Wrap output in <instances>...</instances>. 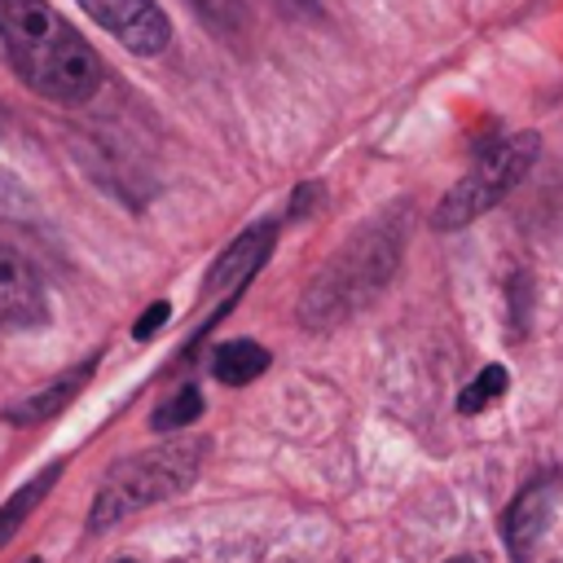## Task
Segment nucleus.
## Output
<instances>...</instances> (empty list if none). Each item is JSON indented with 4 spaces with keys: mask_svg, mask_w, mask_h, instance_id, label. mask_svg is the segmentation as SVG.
Here are the masks:
<instances>
[{
    "mask_svg": "<svg viewBox=\"0 0 563 563\" xmlns=\"http://www.w3.org/2000/svg\"><path fill=\"white\" fill-rule=\"evenodd\" d=\"M0 44L22 84L48 101L79 106L101 88L92 44L48 0H0Z\"/></svg>",
    "mask_w": 563,
    "mask_h": 563,
    "instance_id": "obj_1",
    "label": "nucleus"
},
{
    "mask_svg": "<svg viewBox=\"0 0 563 563\" xmlns=\"http://www.w3.org/2000/svg\"><path fill=\"white\" fill-rule=\"evenodd\" d=\"M400 255V229L383 216L374 224H365L352 242H343L330 264L312 277V286L303 290L299 303V321L308 330H330L339 325L347 312H356L365 299L378 295V286L387 282L391 264Z\"/></svg>",
    "mask_w": 563,
    "mask_h": 563,
    "instance_id": "obj_2",
    "label": "nucleus"
},
{
    "mask_svg": "<svg viewBox=\"0 0 563 563\" xmlns=\"http://www.w3.org/2000/svg\"><path fill=\"white\" fill-rule=\"evenodd\" d=\"M207 457V440L202 435H185V440H163L145 453L123 457L119 466H110V475L101 479L92 510H88V532H106L119 519H128L132 510H145L154 501L176 497L180 488L194 484L198 466Z\"/></svg>",
    "mask_w": 563,
    "mask_h": 563,
    "instance_id": "obj_3",
    "label": "nucleus"
},
{
    "mask_svg": "<svg viewBox=\"0 0 563 563\" xmlns=\"http://www.w3.org/2000/svg\"><path fill=\"white\" fill-rule=\"evenodd\" d=\"M537 150H541V136H537V132H510V136H501L493 150H484V154L475 158V167L440 198V207H435V216H431L435 229H462V224H471L475 216H484L488 207H497V202L528 176Z\"/></svg>",
    "mask_w": 563,
    "mask_h": 563,
    "instance_id": "obj_4",
    "label": "nucleus"
},
{
    "mask_svg": "<svg viewBox=\"0 0 563 563\" xmlns=\"http://www.w3.org/2000/svg\"><path fill=\"white\" fill-rule=\"evenodd\" d=\"M48 303H44V277L35 260L0 238V330H35L44 325Z\"/></svg>",
    "mask_w": 563,
    "mask_h": 563,
    "instance_id": "obj_5",
    "label": "nucleus"
},
{
    "mask_svg": "<svg viewBox=\"0 0 563 563\" xmlns=\"http://www.w3.org/2000/svg\"><path fill=\"white\" fill-rule=\"evenodd\" d=\"M79 9L97 26H106L123 48H132L141 57L163 53L172 40V26H167L158 0H79Z\"/></svg>",
    "mask_w": 563,
    "mask_h": 563,
    "instance_id": "obj_6",
    "label": "nucleus"
},
{
    "mask_svg": "<svg viewBox=\"0 0 563 563\" xmlns=\"http://www.w3.org/2000/svg\"><path fill=\"white\" fill-rule=\"evenodd\" d=\"M559 493H563L559 475H537V479H532V484H523V488H519V497L510 501L501 532H506V545H510L515 563H528V559H532V550H537L541 532H545V528H550V519H554V501H559Z\"/></svg>",
    "mask_w": 563,
    "mask_h": 563,
    "instance_id": "obj_7",
    "label": "nucleus"
},
{
    "mask_svg": "<svg viewBox=\"0 0 563 563\" xmlns=\"http://www.w3.org/2000/svg\"><path fill=\"white\" fill-rule=\"evenodd\" d=\"M273 238H277V229L273 224H255V229H246L220 260H216V268L207 273V295L211 290H224V286H238V282H246L260 264H264V255H268V246H273Z\"/></svg>",
    "mask_w": 563,
    "mask_h": 563,
    "instance_id": "obj_8",
    "label": "nucleus"
},
{
    "mask_svg": "<svg viewBox=\"0 0 563 563\" xmlns=\"http://www.w3.org/2000/svg\"><path fill=\"white\" fill-rule=\"evenodd\" d=\"M264 369H268V352L260 343H251V339H229L211 356V374L220 383H229V387H242V383L260 378Z\"/></svg>",
    "mask_w": 563,
    "mask_h": 563,
    "instance_id": "obj_9",
    "label": "nucleus"
},
{
    "mask_svg": "<svg viewBox=\"0 0 563 563\" xmlns=\"http://www.w3.org/2000/svg\"><path fill=\"white\" fill-rule=\"evenodd\" d=\"M92 365L97 361H84L75 374H66V378H57L53 387H44V391H35V396H26L22 405H13L9 409V422H40V418H53L62 405H70V396L92 378Z\"/></svg>",
    "mask_w": 563,
    "mask_h": 563,
    "instance_id": "obj_10",
    "label": "nucleus"
},
{
    "mask_svg": "<svg viewBox=\"0 0 563 563\" xmlns=\"http://www.w3.org/2000/svg\"><path fill=\"white\" fill-rule=\"evenodd\" d=\"M57 471H62V466L53 462V466H48L40 479L22 484V488H18V493H13V497L0 506V545H4V541H9V537L22 528V523H26V515H31V510L44 501V493H48V488H53V479H57Z\"/></svg>",
    "mask_w": 563,
    "mask_h": 563,
    "instance_id": "obj_11",
    "label": "nucleus"
},
{
    "mask_svg": "<svg viewBox=\"0 0 563 563\" xmlns=\"http://www.w3.org/2000/svg\"><path fill=\"white\" fill-rule=\"evenodd\" d=\"M501 391H506V369H501V365H484L479 378L457 396V409H462V413H479V409H484L488 400H497Z\"/></svg>",
    "mask_w": 563,
    "mask_h": 563,
    "instance_id": "obj_12",
    "label": "nucleus"
},
{
    "mask_svg": "<svg viewBox=\"0 0 563 563\" xmlns=\"http://www.w3.org/2000/svg\"><path fill=\"white\" fill-rule=\"evenodd\" d=\"M202 413V396H198V387H185L180 396H172L158 413H154V431H172V427H185V422H194Z\"/></svg>",
    "mask_w": 563,
    "mask_h": 563,
    "instance_id": "obj_13",
    "label": "nucleus"
},
{
    "mask_svg": "<svg viewBox=\"0 0 563 563\" xmlns=\"http://www.w3.org/2000/svg\"><path fill=\"white\" fill-rule=\"evenodd\" d=\"M163 321H167V303L158 299V303H150V308L136 317V325H132V339H150V334H154Z\"/></svg>",
    "mask_w": 563,
    "mask_h": 563,
    "instance_id": "obj_14",
    "label": "nucleus"
},
{
    "mask_svg": "<svg viewBox=\"0 0 563 563\" xmlns=\"http://www.w3.org/2000/svg\"><path fill=\"white\" fill-rule=\"evenodd\" d=\"M198 9L207 13V22H233L238 18V0H198Z\"/></svg>",
    "mask_w": 563,
    "mask_h": 563,
    "instance_id": "obj_15",
    "label": "nucleus"
},
{
    "mask_svg": "<svg viewBox=\"0 0 563 563\" xmlns=\"http://www.w3.org/2000/svg\"><path fill=\"white\" fill-rule=\"evenodd\" d=\"M449 563H484V559H475V554H457V559H449Z\"/></svg>",
    "mask_w": 563,
    "mask_h": 563,
    "instance_id": "obj_16",
    "label": "nucleus"
},
{
    "mask_svg": "<svg viewBox=\"0 0 563 563\" xmlns=\"http://www.w3.org/2000/svg\"><path fill=\"white\" fill-rule=\"evenodd\" d=\"M31 563H40V559H31Z\"/></svg>",
    "mask_w": 563,
    "mask_h": 563,
    "instance_id": "obj_17",
    "label": "nucleus"
},
{
    "mask_svg": "<svg viewBox=\"0 0 563 563\" xmlns=\"http://www.w3.org/2000/svg\"><path fill=\"white\" fill-rule=\"evenodd\" d=\"M123 563H132V559H123Z\"/></svg>",
    "mask_w": 563,
    "mask_h": 563,
    "instance_id": "obj_18",
    "label": "nucleus"
}]
</instances>
